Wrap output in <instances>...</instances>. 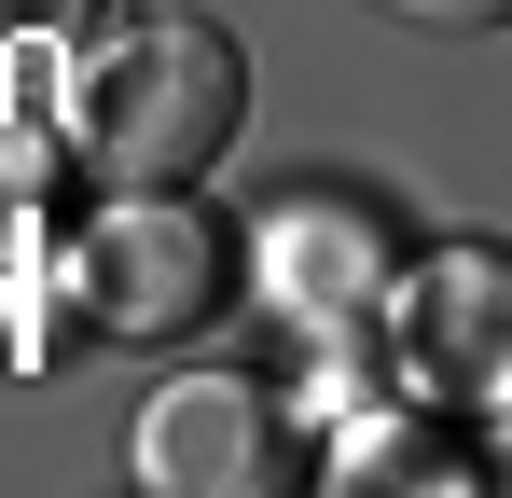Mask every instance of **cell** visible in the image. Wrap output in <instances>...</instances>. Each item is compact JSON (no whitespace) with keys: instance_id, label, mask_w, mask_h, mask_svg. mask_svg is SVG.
<instances>
[{"instance_id":"cell-1","label":"cell","mask_w":512,"mask_h":498,"mask_svg":"<svg viewBox=\"0 0 512 498\" xmlns=\"http://www.w3.org/2000/svg\"><path fill=\"white\" fill-rule=\"evenodd\" d=\"M250 125V56L208 14H125L70 83V153L97 194H194Z\"/></svg>"},{"instance_id":"cell-2","label":"cell","mask_w":512,"mask_h":498,"mask_svg":"<svg viewBox=\"0 0 512 498\" xmlns=\"http://www.w3.org/2000/svg\"><path fill=\"white\" fill-rule=\"evenodd\" d=\"M70 305L111 346H194L236 305V222H208L180 194H111L70 236Z\"/></svg>"},{"instance_id":"cell-3","label":"cell","mask_w":512,"mask_h":498,"mask_svg":"<svg viewBox=\"0 0 512 498\" xmlns=\"http://www.w3.org/2000/svg\"><path fill=\"white\" fill-rule=\"evenodd\" d=\"M388 360H402L416 402L512 415V249H499V236L429 249L416 277L388 291Z\"/></svg>"},{"instance_id":"cell-4","label":"cell","mask_w":512,"mask_h":498,"mask_svg":"<svg viewBox=\"0 0 512 498\" xmlns=\"http://www.w3.org/2000/svg\"><path fill=\"white\" fill-rule=\"evenodd\" d=\"M139 485L153 498H277L305 485V457H291V415L263 402L250 374H167L153 402H139Z\"/></svg>"},{"instance_id":"cell-5","label":"cell","mask_w":512,"mask_h":498,"mask_svg":"<svg viewBox=\"0 0 512 498\" xmlns=\"http://www.w3.org/2000/svg\"><path fill=\"white\" fill-rule=\"evenodd\" d=\"M374 14H402V28H443V42H485V28H512V0H374Z\"/></svg>"},{"instance_id":"cell-6","label":"cell","mask_w":512,"mask_h":498,"mask_svg":"<svg viewBox=\"0 0 512 498\" xmlns=\"http://www.w3.org/2000/svg\"><path fill=\"white\" fill-rule=\"evenodd\" d=\"M70 14H84V0H0V42H14V28H42V42H56Z\"/></svg>"}]
</instances>
